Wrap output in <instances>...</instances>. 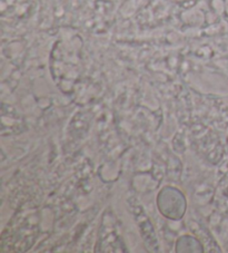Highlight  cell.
Segmentation results:
<instances>
[]
</instances>
